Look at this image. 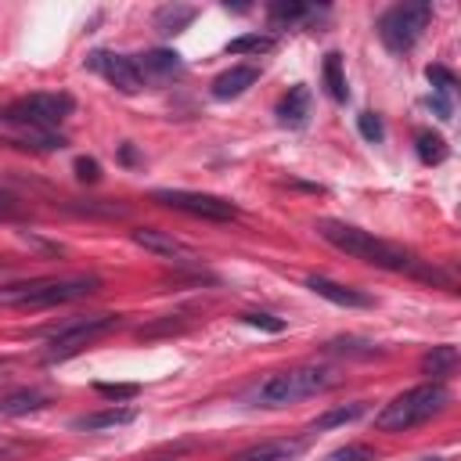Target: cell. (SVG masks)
<instances>
[{
  "label": "cell",
  "mask_w": 461,
  "mask_h": 461,
  "mask_svg": "<svg viewBox=\"0 0 461 461\" xmlns=\"http://www.w3.org/2000/svg\"><path fill=\"white\" fill-rule=\"evenodd\" d=\"M313 230H317V238H324L331 249H339V252H346V256H353V259H364V263H371V267L396 270V274H411V277H421V281H443V285H450L439 270L425 267V263L414 259L407 249L389 245V241L375 238L371 230H360V227H353V223H346V220H328V216H324V220L313 223Z\"/></svg>",
  "instance_id": "6da1fadb"
},
{
  "label": "cell",
  "mask_w": 461,
  "mask_h": 461,
  "mask_svg": "<svg viewBox=\"0 0 461 461\" xmlns=\"http://www.w3.org/2000/svg\"><path fill=\"white\" fill-rule=\"evenodd\" d=\"M101 288L97 274H68V277H36V281H22V285H7L0 288V303L4 306H29V310H43V306H61V303H76L86 299Z\"/></svg>",
  "instance_id": "7a4b0ae2"
},
{
  "label": "cell",
  "mask_w": 461,
  "mask_h": 461,
  "mask_svg": "<svg viewBox=\"0 0 461 461\" xmlns=\"http://www.w3.org/2000/svg\"><path fill=\"white\" fill-rule=\"evenodd\" d=\"M447 407H450V389L443 382H425V385H414V389H403L400 396H393L378 411L375 425L382 432H407V429L443 414Z\"/></svg>",
  "instance_id": "3957f363"
},
{
  "label": "cell",
  "mask_w": 461,
  "mask_h": 461,
  "mask_svg": "<svg viewBox=\"0 0 461 461\" xmlns=\"http://www.w3.org/2000/svg\"><path fill=\"white\" fill-rule=\"evenodd\" d=\"M335 382H339V378H335L331 367H321V364H299V367H288V371L270 375V378L256 389V403H259V407H285V403L317 396V393L331 389Z\"/></svg>",
  "instance_id": "277c9868"
},
{
  "label": "cell",
  "mask_w": 461,
  "mask_h": 461,
  "mask_svg": "<svg viewBox=\"0 0 461 461\" xmlns=\"http://www.w3.org/2000/svg\"><path fill=\"white\" fill-rule=\"evenodd\" d=\"M429 22H432V4H425V0L396 4V7H389L378 18V36H382V43L393 54H407L421 40V32L429 29Z\"/></svg>",
  "instance_id": "5b68a950"
},
{
  "label": "cell",
  "mask_w": 461,
  "mask_h": 461,
  "mask_svg": "<svg viewBox=\"0 0 461 461\" xmlns=\"http://www.w3.org/2000/svg\"><path fill=\"white\" fill-rule=\"evenodd\" d=\"M76 101L68 94H29L18 97L14 104H7L4 119L22 126V130H54L58 122H65L72 115Z\"/></svg>",
  "instance_id": "8992f818"
},
{
  "label": "cell",
  "mask_w": 461,
  "mask_h": 461,
  "mask_svg": "<svg viewBox=\"0 0 461 461\" xmlns=\"http://www.w3.org/2000/svg\"><path fill=\"white\" fill-rule=\"evenodd\" d=\"M119 328V317L115 313H94V317H79V321H68L65 328H58L54 335H50V342H47V360L54 364V360H68L72 353H79L83 346H90L94 339H101V335H108V331H115Z\"/></svg>",
  "instance_id": "52a82bcc"
},
{
  "label": "cell",
  "mask_w": 461,
  "mask_h": 461,
  "mask_svg": "<svg viewBox=\"0 0 461 461\" xmlns=\"http://www.w3.org/2000/svg\"><path fill=\"white\" fill-rule=\"evenodd\" d=\"M158 205L166 209H176V212H187V216H198V220H216V223H227L238 216V205L220 198V194H205V191H184V187H162L151 194Z\"/></svg>",
  "instance_id": "ba28073f"
},
{
  "label": "cell",
  "mask_w": 461,
  "mask_h": 461,
  "mask_svg": "<svg viewBox=\"0 0 461 461\" xmlns=\"http://www.w3.org/2000/svg\"><path fill=\"white\" fill-rule=\"evenodd\" d=\"M130 238H133V245H140L144 252H151V256H158V259H166V263H173V267H202V252L191 249L187 241L173 238L169 230H158V227H137Z\"/></svg>",
  "instance_id": "9c48e42d"
},
{
  "label": "cell",
  "mask_w": 461,
  "mask_h": 461,
  "mask_svg": "<svg viewBox=\"0 0 461 461\" xmlns=\"http://www.w3.org/2000/svg\"><path fill=\"white\" fill-rule=\"evenodd\" d=\"M86 68H94L97 76H104L115 90H122V94H137L140 86H144V79H140V72H137V61L130 58V54H115V50H94L90 58H86Z\"/></svg>",
  "instance_id": "30bf717a"
},
{
  "label": "cell",
  "mask_w": 461,
  "mask_h": 461,
  "mask_svg": "<svg viewBox=\"0 0 461 461\" xmlns=\"http://www.w3.org/2000/svg\"><path fill=\"white\" fill-rule=\"evenodd\" d=\"M133 61H137V72H140L144 83H169V79H176V76L184 72L180 54H176V50H166V47L148 50V54H140V58H133Z\"/></svg>",
  "instance_id": "8fae6325"
},
{
  "label": "cell",
  "mask_w": 461,
  "mask_h": 461,
  "mask_svg": "<svg viewBox=\"0 0 461 461\" xmlns=\"http://www.w3.org/2000/svg\"><path fill=\"white\" fill-rule=\"evenodd\" d=\"M306 288H310V292H317L321 299L335 303V306H353V310H364V306H371V295H367V292H360V288H349V285H339V281H331V277H321V274H310V277H306Z\"/></svg>",
  "instance_id": "7c38bea8"
},
{
  "label": "cell",
  "mask_w": 461,
  "mask_h": 461,
  "mask_svg": "<svg viewBox=\"0 0 461 461\" xmlns=\"http://www.w3.org/2000/svg\"><path fill=\"white\" fill-rule=\"evenodd\" d=\"M303 450H306V439H267L241 450L234 461H299Z\"/></svg>",
  "instance_id": "4fadbf2b"
},
{
  "label": "cell",
  "mask_w": 461,
  "mask_h": 461,
  "mask_svg": "<svg viewBox=\"0 0 461 461\" xmlns=\"http://www.w3.org/2000/svg\"><path fill=\"white\" fill-rule=\"evenodd\" d=\"M256 79H259V68H256V65H234V68H227V72H220V76L212 79V97H216V101L241 97Z\"/></svg>",
  "instance_id": "5bb4252c"
},
{
  "label": "cell",
  "mask_w": 461,
  "mask_h": 461,
  "mask_svg": "<svg viewBox=\"0 0 461 461\" xmlns=\"http://www.w3.org/2000/svg\"><path fill=\"white\" fill-rule=\"evenodd\" d=\"M137 418L133 407H104V411H94V414H79L72 418V429L76 432H104V429H119V425H130Z\"/></svg>",
  "instance_id": "9a60e30c"
},
{
  "label": "cell",
  "mask_w": 461,
  "mask_h": 461,
  "mask_svg": "<svg viewBox=\"0 0 461 461\" xmlns=\"http://www.w3.org/2000/svg\"><path fill=\"white\" fill-rule=\"evenodd\" d=\"M194 14H198V7H191V4H166V7L155 11V32L158 36H176L180 29H187L194 22Z\"/></svg>",
  "instance_id": "2e32d148"
},
{
  "label": "cell",
  "mask_w": 461,
  "mask_h": 461,
  "mask_svg": "<svg viewBox=\"0 0 461 461\" xmlns=\"http://www.w3.org/2000/svg\"><path fill=\"white\" fill-rule=\"evenodd\" d=\"M306 115H310V90H306V86H292V90L281 97V104H277V122L295 130V126L306 122Z\"/></svg>",
  "instance_id": "e0dca14e"
},
{
  "label": "cell",
  "mask_w": 461,
  "mask_h": 461,
  "mask_svg": "<svg viewBox=\"0 0 461 461\" xmlns=\"http://www.w3.org/2000/svg\"><path fill=\"white\" fill-rule=\"evenodd\" d=\"M454 367H457V346H432V349L421 357V371H425L432 382L454 375Z\"/></svg>",
  "instance_id": "ac0fdd59"
},
{
  "label": "cell",
  "mask_w": 461,
  "mask_h": 461,
  "mask_svg": "<svg viewBox=\"0 0 461 461\" xmlns=\"http://www.w3.org/2000/svg\"><path fill=\"white\" fill-rule=\"evenodd\" d=\"M40 407H47V393H40V389H18L0 400V414H7V418H18V414L40 411Z\"/></svg>",
  "instance_id": "d6986e66"
},
{
  "label": "cell",
  "mask_w": 461,
  "mask_h": 461,
  "mask_svg": "<svg viewBox=\"0 0 461 461\" xmlns=\"http://www.w3.org/2000/svg\"><path fill=\"white\" fill-rule=\"evenodd\" d=\"M364 411H367V407H364V400H353V403L331 407V411H324L321 418H313V421H310V432H324V429H335V425H349V421H357Z\"/></svg>",
  "instance_id": "ffe728a7"
},
{
  "label": "cell",
  "mask_w": 461,
  "mask_h": 461,
  "mask_svg": "<svg viewBox=\"0 0 461 461\" xmlns=\"http://www.w3.org/2000/svg\"><path fill=\"white\" fill-rule=\"evenodd\" d=\"M321 76H324V86H328V94H331L335 101H346V97H349L346 68H342V54H339V50L324 54V68H321Z\"/></svg>",
  "instance_id": "44dd1931"
},
{
  "label": "cell",
  "mask_w": 461,
  "mask_h": 461,
  "mask_svg": "<svg viewBox=\"0 0 461 461\" xmlns=\"http://www.w3.org/2000/svg\"><path fill=\"white\" fill-rule=\"evenodd\" d=\"M414 148H418V158H421L425 166H436V162L447 158V140H443L439 133H432V130H421V133L414 137Z\"/></svg>",
  "instance_id": "7402d4cb"
},
{
  "label": "cell",
  "mask_w": 461,
  "mask_h": 461,
  "mask_svg": "<svg viewBox=\"0 0 461 461\" xmlns=\"http://www.w3.org/2000/svg\"><path fill=\"white\" fill-rule=\"evenodd\" d=\"M267 50H274V36L267 32H245L227 43V54H267Z\"/></svg>",
  "instance_id": "603a6c76"
},
{
  "label": "cell",
  "mask_w": 461,
  "mask_h": 461,
  "mask_svg": "<svg viewBox=\"0 0 461 461\" xmlns=\"http://www.w3.org/2000/svg\"><path fill=\"white\" fill-rule=\"evenodd\" d=\"M317 11L310 7V4H274L270 7V22L274 25H299V22H306V18H313Z\"/></svg>",
  "instance_id": "cb8c5ba5"
},
{
  "label": "cell",
  "mask_w": 461,
  "mask_h": 461,
  "mask_svg": "<svg viewBox=\"0 0 461 461\" xmlns=\"http://www.w3.org/2000/svg\"><path fill=\"white\" fill-rule=\"evenodd\" d=\"M18 144L22 148H36V151H54V148H65V137L54 133V130H22Z\"/></svg>",
  "instance_id": "d4e9b609"
},
{
  "label": "cell",
  "mask_w": 461,
  "mask_h": 461,
  "mask_svg": "<svg viewBox=\"0 0 461 461\" xmlns=\"http://www.w3.org/2000/svg\"><path fill=\"white\" fill-rule=\"evenodd\" d=\"M425 76H429L432 90L439 94V101H443V97H450V94H454V86H457L454 72H450V68H443V65H429V68H425Z\"/></svg>",
  "instance_id": "484cf974"
},
{
  "label": "cell",
  "mask_w": 461,
  "mask_h": 461,
  "mask_svg": "<svg viewBox=\"0 0 461 461\" xmlns=\"http://www.w3.org/2000/svg\"><path fill=\"white\" fill-rule=\"evenodd\" d=\"M357 130H360V137L367 144H382V137H385V126H382V119L375 112H360L357 115Z\"/></svg>",
  "instance_id": "4316f807"
},
{
  "label": "cell",
  "mask_w": 461,
  "mask_h": 461,
  "mask_svg": "<svg viewBox=\"0 0 461 461\" xmlns=\"http://www.w3.org/2000/svg\"><path fill=\"white\" fill-rule=\"evenodd\" d=\"M324 461H375V450L364 447V443H346V447L331 450Z\"/></svg>",
  "instance_id": "83f0119b"
},
{
  "label": "cell",
  "mask_w": 461,
  "mask_h": 461,
  "mask_svg": "<svg viewBox=\"0 0 461 461\" xmlns=\"http://www.w3.org/2000/svg\"><path fill=\"white\" fill-rule=\"evenodd\" d=\"M94 389H97V396H104V400H133V396L140 393L137 385H112V382H97Z\"/></svg>",
  "instance_id": "f1b7e54d"
},
{
  "label": "cell",
  "mask_w": 461,
  "mask_h": 461,
  "mask_svg": "<svg viewBox=\"0 0 461 461\" xmlns=\"http://www.w3.org/2000/svg\"><path fill=\"white\" fill-rule=\"evenodd\" d=\"M360 346H367V342H357V339H335V342H328V349H331V353H353V357H375L371 349H360Z\"/></svg>",
  "instance_id": "f546056e"
},
{
  "label": "cell",
  "mask_w": 461,
  "mask_h": 461,
  "mask_svg": "<svg viewBox=\"0 0 461 461\" xmlns=\"http://www.w3.org/2000/svg\"><path fill=\"white\" fill-rule=\"evenodd\" d=\"M76 176L79 180H90V184H97L101 180V166H97V158H76Z\"/></svg>",
  "instance_id": "4dcf8cb0"
},
{
  "label": "cell",
  "mask_w": 461,
  "mask_h": 461,
  "mask_svg": "<svg viewBox=\"0 0 461 461\" xmlns=\"http://www.w3.org/2000/svg\"><path fill=\"white\" fill-rule=\"evenodd\" d=\"M241 321L252 324V328H267V331H281L285 328V321H277L270 313H241Z\"/></svg>",
  "instance_id": "1f68e13d"
},
{
  "label": "cell",
  "mask_w": 461,
  "mask_h": 461,
  "mask_svg": "<svg viewBox=\"0 0 461 461\" xmlns=\"http://www.w3.org/2000/svg\"><path fill=\"white\" fill-rule=\"evenodd\" d=\"M18 205H14V198H7V194H0V216H11Z\"/></svg>",
  "instance_id": "d6a6232c"
},
{
  "label": "cell",
  "mask_w": 461,
  "mask_h": 461,
  "mask_svg": "<svg viewBox=\"0 0 461 461\" xmlns=\"http://www.w3.org/2000/svg\"><path fill=\"white\" fill-rule=\"evenodd\" d=\"M7 277H11V274H7V270H0V288H7Z\"/></svg>",
  "instance_id": "836d02e7"
},
{
  "label": "cell",
  "mask_w": 461,
  "mask_h": 461,
  "mask_svg": "<svg viewBox=\"0 0 461 461\" xmlns=\"http://www.w3.org/2000/svg\"><path fill=\"white\" fill-rule=\"evenodd\" d=\"M421 461H443V457H421Z\"/></svg>",
  "instance_id": "e575fe53"
}]
</instances>
